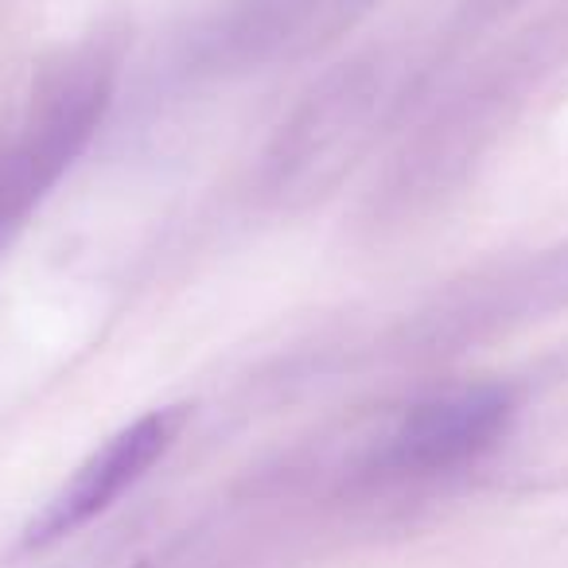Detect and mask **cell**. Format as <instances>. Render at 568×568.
<instances>
[{
  "label": "cell",
  "instance_id": "2",
  "mask_svg": "<svg viewBox=\"0 0 568 568\" xmlns=\"http://www.w3.org/2000/svg\"><path fill=\"white\" fill-rule=\"evenodd\" d=\"M110 102V79L87 63L59 79L43 94L40 110L32 113L20 136L0 149V245L24 226L32 206L55 187V180L74 164Z\"/></svg>",
  "mask_w": 568,
  "mask_h": 568
},
{
  "label": "cell",
  "instance_id": "4",
  "mask_svg": "<svg viewBox=\"0 0 568 568\" xmlns=\"http://www.w3.org/2000/svg\"><path fill=\"white\" fill-rule=\"evenodd\" d=\"M518 394L506 382L452 386L417 402L389 433L386 464L402 475H444L483 459L506 440Z\"/></svg>",
  "mask_w": 568,
  "mask_h": 568
},
{
  "label": "cell",
  "instance_id": "1",
  "mask_svg": "<svg viewBox=\"0 0 568 568\" xmlns=\"http://www.w3.org/2000/svg\"><path fill=\"white\" fill-rule=\"evenodd\" d=\"M382 90V71L366 63L327 79L276 136L265 164L268 187L281 199H308L332 187L371 141Z\"/></svg>",
  "mask_w": 568,
  "mask_h": 568
},
{
  "label": "cell",
  "instance_id": "3",
  "mask_svg": "<svg viewBox=\"0 0 568 568\" xmlns=\"http://www.w3.org/2000/svg\"><path fill=\"white\" fill-rule=\"evenodd\" d=\"M187 428V409L183 405H168V409H152L136 417L133 425L118 428L102 448H94L71 479L43 503V510L28 521L24 545L28 549H43L63 537L79 534L94 518L121 503L168 452Z\"/></svg>",
  "mask_w": 568,
  "mask_h": 568
}]
</instances>
